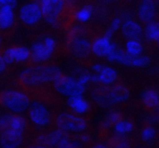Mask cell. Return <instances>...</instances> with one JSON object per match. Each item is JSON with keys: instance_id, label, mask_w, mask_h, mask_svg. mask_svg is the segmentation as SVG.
Returning a JSON list of instances; mask_svg holds the SVG:
<instances>
[{"instance_id": "obj_1", "label": "cell", "mask_w": 159, "mask_h": 148, "mask_svg": "<svg viewBox=\"0 0 159 148\" xmlns=\"http://www.w3.org/2000/svg\"><path fill=\"white\" fill-rule=\"evenodd\" d=\"M62 74L54 65L34 67L22 72L16 83L30 100L54 106L62 102L61 97L54 88L56 81Z\"/></svg>"}, {"instance_id": "obj_2", "label": "cell", "mask_w": 159, "mask_h": 148, "mask_svg": "<svg viewBox=\"0 0 159 148\" xmlns=\"http://www.w3.org/2000/svg\"><path fill=\"white\" fill-rule=\"evenodd\" d=\"M104 31L91 26H73L67 31L64 43L65 54L82 65L92 66L95 57L92 50L93 40Z\"/></svg>"}, {"instance_id": "obj_3", "label": "cell", "mask_w": 159, "mask_h": 148, "mask_svg": "<svg viewBox=\"0 0 159 148\" xmlns=\"http://www.w3.org/2000/svg\"><path fill=\"white\" fill-rule=\"evenodd\" d=\"M43 18L54 28L68 31L75 23L77 5L75 0H35Z\"/></svg>"}, {"instance_id": "obj_4", "label": "cell", "mask_w": 159, "mask_h": 148, "mask_svg": "<svg viewBox=\"0 0 159 148\" xmlns=\"http://www.w3.org/2000/svg\"><path fill=\"white\" fill-rule=\"evenodd\" d=\"M30 51L28 68L54 65L56 58L65 54L64 43L61 44L52 36H44L34 43Z\"/></svg>"}, {"instance_id": "obj_5", "label": "cell", "mask_w": 159, "mask_h": 148, "mask_svg": "<svg viewBox=\"0 0 159 148\" xmlns=\"http://www.w3.org/2000/svg\"><path fill=\"white\" fill-rule=\"evenodd\" d=\"M54 127L69 136L85 133L89 129L88 120L71 112H55Z\"/></svg>"}, {"instance_id": "obj_6", "label": "cell", "mask_w": 159, "mask_h": 148, "mask_svg": "<svg viewBox=\"0 0 159 148\" xmlns=\"http://www.w3.org/2000/svg\"><path fill=\"white\" fill-rule=\"evenodd\" d=\"M48 106L43 103L34 102L27 110V119L32 128L40 130V132L47 131L54 127V116L55 112L50 110Z\"/></svg>"}, {"instance_id": "obj_7", "label": "cell", "mask_w": 159, "mask_h": 148, "mask_svg": "<svg viewBox=\"0 0 159 148\" xmlns=\"http://www.w3.org/2000/svg\"><path fill=\"white\" fill-rule=\"evenodd\" d=\"M30 99L21 91L9 90L0 92V106L11 113L20 114L30 105Z\"/></svg>"}, {"instance_id": "obj_8", "label": "cell", "mask_w": 159, "mask_h": 148, "mask_svg": "<svg viewBox=\"0 0 159 148\" xmlns=\"http://www.w3.org/2000/svg\"><path fill=\"white\" fill-rule=\"evenodd\" d=\"M19 16L21 23L29 30L37 29L43 18L40 6L35 2L23 6L20 9Z\"/></svg>"}, {"instance_id": "obj_9", "label": "cell", "mask_w": 159, "mask_h": 148, "mask_svg": "<svg viewBox=\"0 0 159 148\" xmlns=\"http://www.w3.org/2000/svg\"><path fill=\"white\" fill-rule=\"evenodd\" d=\"M18 26V21L13 8L5 6L0 8V35L2 38L9 39L14 35Z\"/></svg>"}, {"instance_id": "obj_10", "label": "cell", "mask_w": 159, "mask_h": 148, "mask_svg": "<svg viewBox=\"0 0 159 148\" xmlns=\"http://www.w3.org/2000/svg\"><path fill=\"white\" fill-rule=\"evenodd\" d=\"M54 88L58 94L64 96H79L85 91V86L81 85L77 80L62 74L54 84Z\"/></svg>"}, {"instance_id": "obj_11", "label": "cell", "mask_w": 159, "mask_h": 148, "mask_svg": "<svg viewBox=\"0 0 159 148\" xmlns=\"http://www.w3.org/2000/svg\"><path fill=\"white\" fill-rule=\"evenodd\" d=\"M2 54L4 61L8 65H27L30 57V51L25 47L11 45L9 47H3Z\"/></svg>"}, {"instance_id": "obj_12", "label": "cell", "mask_w": 159, "mask_h": 148, "mask_svg": "<svg viewBox=\"0 0 159 148\" xmlns=\"http://www.w3.org/2000/svg\"><path fill=\"white\" fill-rule=\"evenodd\" d=\"M30 133L13 130L0 132V148H23Z\"/></svg>"}, {"instance_id": "obj_13", "label": "cell", "mask_w": 159, "mask_h": 148, "mask_svg": "<svg viewBox=\"0 0 159 148\" xmlns=\"http://www.w3.org/2000/svg\"><path fill=\"white\" fill-rule=\"evenodd\" d=\"M67 105L68 111L87 120V118L89 117L93 112V103L82 98V96L70 97L67 101Z\"/></svg>"}, {"instance_id": "obj_14", "label": "cell", "mask_w": 159, "mask_h": 148, "mask_svg": "<svg viewBox=\"0 0 159 148\" xmlns=\"http://www.w3.org/2000/svg\"><path fill=\"white\" fill-rule=\"evenodd\" d=\"M67 135L61 130L54 127V129H51L47 131L40 132L35 136L34 143L41 144L48 148H56Z\"/></svg>"}, {"instance_id": "obj_15", "label": "cell", "mask_w": 159, "mask_h": 148, "mask_svg": "<svg viewBox=\"0 0 159 148\" xmlns=\"http://www.w3.org/2000/svg\"><path fill=\"white\" fill-rule=\"evenodd\" d=\"M99 75H93V82L102 86L111 87L117 84L122 83L120 78L116 71L109 67L102 66L99 71Z\"/></svg>"}, {"instance_id": "obj_16", "label": "cell", "mask_w": 159, "mask_h": 148, "mask_svg": "<svg viewBox=\"0 0 159 148\" xmlns=\"http://www.w3.org/2000/svg\"><path fill=\"white\" fill-rule=\"evenodd\" d=\"M116 48L114 44H112L110 42V37H107L105 34H101L97 36L93 40L92 45V50L95 57H107L112 51Z\"/></svg>"}, {"instance_id": "obj_17", "label": "cell", "mask_w": 159, "mask_h": 148, "mask_svg": "<svg viewBox=\"0 0 159 148\" xmlns=\"http://www.w3.org/2000/svg\"><path fill=\"white\" fill-rule=\"evenodd\" d=\"M96 6L92 3H86L84 6H78L75 13L76 22H79L80 25H89L92 19H96Z\"/></svg>"}, {"instance_id": "obj_18", "label": "cell", "mask_w": 159, "mask_h": 148, "mask_svg": "<svg viewBox=\"0 0 159 148\" xmlns=\"http://www.w3.org/2000/svg\"><path fill=\"white\" fill-rule=\"evenodd\" d=\"M155 15V4L154 0H142L138 9V16L145 23H150Z\"/></svg>"}, {"instance_id": "obj_19", "label": "cell", "mask_w": 159, "mask_h": 148, "mask_svg": "<svg viewBox=\"0 0 159 148\" xmlns=\"http://www.w3.org/2000/svg\"><path fill=\"white\" fill-rule=\"evenodd\" d=\"M108 94L113 105L127 100L130 96L129 89L123 83L108 87Z\"/></svg>"}, {"instance_id": "obj_20", "label": "cell", "mask_w": 159, "mask_h": 148, "mask_svg": "<svg viewBox=\"0 0 159 148\" xmlns=\"http://www.w3.org/2000/svg\"><path fill=\"white\" fill-rule=\"evenodd\" d=\"M122 34L129 40H138L142 35V28L136 22L127 20L122 25Z\"/></svg>"}, {"instance_id": "obj_21", "label": "cell", "mask_w": 159, "mask_h": 148, "mask_svg": "<svg viewBox=\"0 0 159 148\" xmlns=\"http://www.w3.org/2000/svg\"><path fill=\"white\" fill-rule=\"evenodd\" d=\"M135 126L130 119H124L113 127V134L120 137H128L134 130Z\"/></svg>"}, {"instance_id": "obj_22", "label": "cell", "mask_w": 159, "mask_h": 148, "mask_svg": "<svg viewBox=\"0 0 159 148\" xmlns=\"http://www.w3.org/2000/svg\"><path fill=\"white\" fill-rule=\"evenodd\" d=\"M107 57H108L109 60L111 61H119L120 63H122L126 65H132V61L134 59V57L127 54L124 50L119 49L117 47L112 51Z\"/></svg>"}, {"instance_id": "obj_23", "label": "cell", "mask_w": 159, "mask_h": 148, "mask_svg": "<svg viewBox=\"0 0 159 148\" xmlns=\"http://www.w3.org/2000/svg\"><path fill=\"white\" fill-rule=\"evenodd\" d=\"M124 118V114L120 113V112H113V113H110L104 119L102 123H101V130L103 132H107L109 129L113 128V126L116 125L120 120H122Z\"/></svg>"}, {"instance_id": "obj_24", "label": "cell", "mask_w": 159, "mask_h": 148, "mask_svg": "<svg viewBox=\"0 0 159 148\" xmlns=\"http://www.w3.org/2000/svg\"><path fill=\"white\" fill-rule=\"evenodd\" d=\"M143 104L148 110L155 109L159 105V96L155 90H147L142 97Z\"/></svg>"}, {"instance_id": "obj_25", "label": "cell", "mask_w": 159, "mask_h": 148, "mask_svg": "<svg viewBox=\"0 0 159 148\" xmlns=\"http://www.w3.org/2000/svg\"><path fill=\"white\" fill-rule=\"evenodd\" d=\"M109 148H132L131 141L128 137H120L113 134L107 143Z\"/></svg>"}, {"instance_id": "obj_26", "label": "cell", "mask_w": 159, "mask_h": 148, "mask_svg": "<svg viewBox=\"0 0 159 148\" xmlns=\"http://www.w3.org/2000/svg\"><path fill=\"white\" fill-rule=\"evenodd\" d=\"M126 52L132 57H138L143 51V47L141 43L136 40H129L126 43Z\"/></svg>"}, {"instance_id": "obj_27", "label": "cell", "mask_w": 159, "mask_h": 148, "mask_svg": "<svg viewBox=\"0 0 159 148\" xmlns=\"http://www.w3.org/2000/svg\"><path fill=\"white\" fill-rule=\"evenodd\" d=\"M146 37L148 40L157 42L159 45V23H150L145 29Z\"/></svg>"}, {"instance_id": "obj_28", "label": "cell", "mask_w": 159, "mask_h": 148, "mask_svg": "<svg viewBox=\"0 0 159 148\" xmlns=\"http://www.w3.org/2000/svg\"><path fill=\"white\" fill-rule=\"evenodd\" d=\"M85 146L82 145L81 143H79L77 140L73 137L71 136L67 135L65 137H64L61 140L58 145L57 146L56 148H85Z\"/></svg>"}, {"instance_id": "obj_29", "label": "cell", "mask_w": 159, "mask_h": 148, "mask_svg": "<svg viewBox=\"0 0 159 148\" xmlns=\"http://www.w3.org/2000/svg\"><path fill=\"white\" fill-rule=\"evenodd\" d=\"M156 130L152 126L144 127L141 132V139L144 142H149L155 139L156 137Z\"/></svg>"}, {"instance_id": "obj_30", "label": "cell", "mask_w": 159, "mask_h": 148, "mask_svg": "<svg viewBox=\"0 0 159 148\" xmlns=\"http://www.w3.org/2000/svg\"><path fill=\"white\" fill-rule=\"evenodd\" d=\"M2 48L1 51H0V78H2L3 77L7 75V74L10 72L11 70H12V67L8 65L6 63V61H4V59H3L2 54Z\"/></svg>"}, {"instance_id": "obj_31", "label": "cell", "mask_w": 159, "mask_h": 148, "mask_svg": "<svg viewBox=\"0 0 159 148\" xmlns=\"http://www.w3.org/2000/svg\"><path fill=\"white\" fill-rule=\"evenodd\" d=\"M150 63V58L147 56H138L134 57L132 65L135 67H144Z\"/></svg>"}, {"instance_id": "obj_32", "label": "cell", "mask_w": 159, "mask_h": 148, "mask_svg": "<svg viewBox=\"0 0 159 148\" xmlns=\"http://www.w3.org/2000/svg\"><path fill=\"white\" fill-rule=\"evenodd\" d=\"M16 4V0H0V8L5 6H9L12 8H15Z\"/></svg>"}, {"instance_id": "obj_33", "label": "cell", "mask_w": 159, "mask_h": 148, "mask_svg": "<svg viewBox=\"0 0 159 148\" xmlns=\"http://www.w3.org/2000/svg\"><path fill=\"white\" fill-rule=\"evenodd\" d=\"M88 148H109L107 144H103V143H95L93 144L92 143L89 146L87 147Z\"/></svg>"}, {"instance_id": "obj_34", "label": "cell", "mask_w": 159, "mask_h": 148, "mask_svg": "<svg viewBox=\"0 0 159 148\" xmlns=\"http://www.w3.org/2000/svg\"><path fill=\"white\" fill-rule=\"evenodd\" d=\"M23 148H48L45 146L41 145V144H36V143H33L31 145L27 146V147H24Z\"/></svg>"}, {"instance_id": "obj_35", "label": "cell", "mask_w": 159, "mask_h": 148, "mask_svg": "<svg viewBox=\"0 0 159 148\" xmlns=\"http://www.w3.org/2000/svg\"><path fill=\"white\" fill-rule=\"evenodd\" d=\"M3 45H2V36L0 35V51H1L2 48L3 47Z\"/></svg>"}, {"instance_id": "obj_36", "label": "cell", "mask_w": 159, "mask_h": 148, "mask_svg": "<svg viewBox=\"0 0 159 148\" xmlns=\"http://www.w3.org/2000/svg\"><path fill=\"white\" fill-rule=\"evenodd\" d=\"M75 1H78V0H75Z\"/></svg>"}]
</instances>
